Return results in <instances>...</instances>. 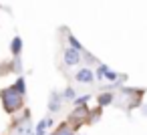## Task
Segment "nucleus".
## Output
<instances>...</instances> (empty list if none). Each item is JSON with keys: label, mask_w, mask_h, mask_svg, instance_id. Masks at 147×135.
I'll return each instance as SVG.
<instances>
[{"label": "nucleus", "mask_w": 147, "mask_h": 135, "mask_svg": "<svg viewBox=\"0 0 147 135\" xmlns=\"http://www.w3.org/2000/svg\"><path fill=\"white\" fill-rule=\"evenodd\" d=\"M2 103H4V109H6L8 113L16 111V109H18L20 105H22L20 93H18L16 89H6V91L2 93Z\"/></svg>", "instance_id": "f257e3e1"}, {"label": "nucleus", "mask_w": 147, "mask_h": 135, "mask_svg": "<svg viewBox=\"0 0 147 135\" xmlns=\"http://www.w3.org/2000/svg\"><path fill=\"white\" fill-rule=\"evenodd\" d=\"M79 51L77 49H69L67 53H65V61H67V65H77L79 63Z\"/></svg>", "instance_id": "f03ea898"}, {"label": "nucleus", "mask_w": 147, "mask_h": 135, "mask_svg": "<svg viewBox=\"0 0 147 135\" xmlns=\"http://www.w3.org/2000/svg\"><path fill=\"white\" fill-rule=\"evenodd\" d=\"M77 79H79L81 83H91V81H93V73H91L89 69H83V71H79Z\"/></svg>", "instance_id": "7ed1b4c3"}, {"label": "nucleus", "mask_w": 147, "mask_h": 135, "mask_svg": "<svg viewBox=\"0 0 147 135\" xmlns=\"http://www.w3.org/2000/svg\"><path fill=\"white\" fill-rule=\"evenodd\" d=\"M20 49H22V41H20V36H16V38L12 41L10 51H12V55H14V57H18V55H20Z\"/></svg>", "instance_id": "20e7f679"}, {"label": "nucleus", "mask_w": 147, "mask_h": 135, "mask_svg": "<svg viewBox=\"0 0 147 135\" xmlns=\"http://www.w3.org/2000/svg\"><path fill=\"white\" fill-rule=\"evenodd\" d=\"M51 123V119H42L40 123H38V127H36V135H45V127Z\"/></svg>", "instance_id": "39448f33"}, {"label": "nucleus", "mask_w": 147, "mask_h": 135, "mask_svg": "<svg viewBox=\"0 0 147 135\" xmlns=\"http://www.w3.org/2000/svg\"><path fill=\"white\" fill-rule=\"evenodd\" d=\"M111 101H113V95H109V93H105V95L99 97V105H109Z\"/></svg>", "instance_id": "423d86ee"}, {"label": "nucleus", "mask_w": 147, "mask_h": 135, "mask_svg": "<svg viewBox=\"0 0 147 135\" xmlns=\"http://www.w3.org/2000/svg\"><path fill=\"white\" fill-rule=\"evenodd\" d=\"M55 135H73V131H71V127H69V125H63Z\"/></svg>", "instance_id": "0eeeda50"}, {"label": "nucleus", "mask_w": 147, "mask_h": 135, "mask_svg": "<svg viewBox=\"0 0 147 135\" xmlns=\"http://www.w3.org/2000/svg\"><path fill=\"white\" fill-rule=\"evenodd\" d=\"M12 89H16V91L22 95V93H24V81H22V79H18V81H16V85H14Z\"/></svg>", "instance_id": "6e6552de"}, {"label": "nucleus", "mask_w": 147, "mask_h": 135, "mask_svg": "<svg viewBox=\"0 0 147 135\" xmlns=\"http://www.w3.org/2000/svg\"><path fill=\"white\" fill-rule=\"evenodd\" d=\"M87 99H89V97H79V99H77V103H79V105H83V103H87Z\"/></svg>", "instance_id": "1a4fd4ad"}]
</instances>
